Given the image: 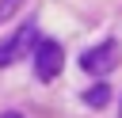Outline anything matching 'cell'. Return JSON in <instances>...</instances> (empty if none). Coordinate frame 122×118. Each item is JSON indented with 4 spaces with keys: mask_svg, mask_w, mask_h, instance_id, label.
I'll list each match as a JSON object with an SVG mask.
<instances>
[{
    "mask_svg": "<svg viewBox=\"0 0 122 118\" xmlns=\"http://www.w3.org/2000/svg\"><path fill=\"white\" fill-rule=\"evenodd\" d=\"M19 4H23V0H0V23H8V19L19 11Z\"/></svg>",
    "mask_w": 122,
    "mask_h": 118,
    "instance_id": "cell-5",
    "label": "cell"
},
{
    "mask_svg": "<svg viewBox=\"0 0 122 118\" xmlns=\"http://www.w3.org/2000/svg\"><path fill=\"white\" fill-rule=\"evenodd\" d=\"M118 57H122L118 42H114V38H107V42H99V46H92V49H84V53H80V69H84V72H92V76H107V72L118 65Z\"/></svg>",
    "mask_w": 122,
    "mask_h": 118,
    "instance_id": "cell-1",
    "label": "cell"
},
{
    "mask_svg": "<svg viewBox=\"0 0 122 118\" xmlns=\"http://www.w3.org/2000/svg\"><path fill=\"white\" fill-rule=\"evenodd\" d=\"M107 99H111V88H107V84H95V88H88V91H84V103H88V107H95V110H99V107H107Z\"/></svg>",
    "mask_w": 122,
    "mask_h": 118,
    "instance_id": "cell-4",
    "label": "cell"
},
{
    "mask_svg": "<svg viewBox=\"0 0 122 118\" xmlns=\"http://www.w3.org/2000/svg\"><path fill=\"white\" fill-rule=\"evenodd\" d=\"M34 38H38V30H34V23H27V27H19L8 42H0V69H4V65H15V61L27 53V46H34Z\"/></svg>",
    "mask_w": 122,
    "mask_h": 118,
    "instance_id": "cell-3",
    "label": "cell"
},
{
    "mask_svg": "<svg viewBox=\"0 0 122 118\" xmlns=\"http://www.w3.org/2000/svg\"><path fill=\"white\" fill-rule=\"evenodd\" d=\"M61 61H65V53L53 38H34V76L38 80H53L61 72Z\"/></svg>",
    "mask_w": 122,
    "mask_h": 118,
    "instance_id": "cell-2",
    "label": "cell"
},
{
    "mask_svg": "<svg viewBox=\"0 0 122 118\" xmlns=\"http://www.w3.org/2000/svg\"><path fill=\"white\" fill-rule=\"evenodd\" d=\"M118 118H122V103H118Z\"/></svg>",
    "mask_w": 122,
    "mask_h": 118,
    "instance_id": "cell-7",
    "label": "cell"
},
{
    "mask_svg": "<svg viewBox=\"0 0 122 118\" xmlns=\"http://www.w3.org/2000/svg\"><path fill=\"white\" fill-rule=\"evenodd\" d=\"M4 118H19V114H4Z\"/></svg>",
    "mask_w": 122,
    "mask_h": 118,
    "instance_id": "cell-6",
    "label": "cell"
}]
</instances>
